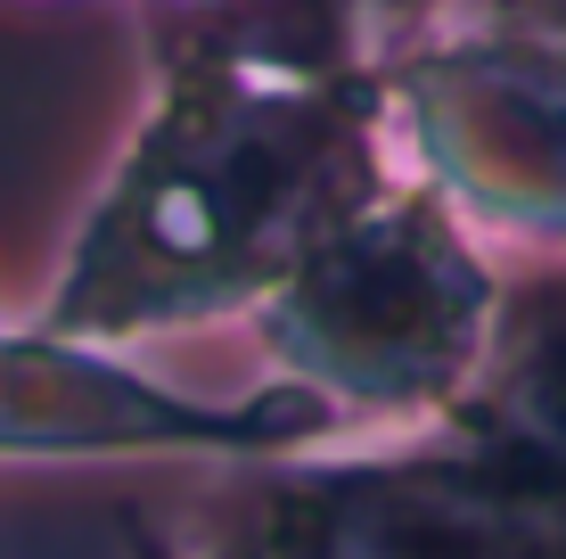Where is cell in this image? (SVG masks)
Returning <instances> with one entry per match:
<instances>
[{"label":"cell","mask_w":566,"mask_h":559,"mask_svg":"<svg viewBox=\"0 0 566 559\" xmlns=\"http://www.w3.org/2000/svg\"><path fill=\"white\" fill-rule=\"evenodd\" d=\"M386 165L378 50H148L140 107L25 313L115 354L247 330L287 263Z\"/></svg>","instance_id":"6da1fadb"},{"label":"cell","mask_w":566,"mask_h":559,"mask_svg":"<svg viewBox=\"0 0 566 559\" xmlns=\"http://www.w3.org/2000/svg\"><path fill=\"white\" fill-rule=\"evenodd\" d=\"M337 420L312 395L255 379L239 395H206L165 379L148 354L57 338L33 313H0V460H280L337 445Z\"/></svg>","instance_id":"5b68a950"},{"label":"cell","mask_w":566,"mask_h":559,"mask_svg":"<svg viewBox=\"0 0 566 559\" xmlns=\"http://www.w3.org/2000/svg\"><path fill=\"white\" fill-rule=\"evenodd\" d=\"M510 272L427 182L386 165L287 263L247 321L263 379L312 395L345 436H419L460 412Z\"/></svg>","instance_id":"7a4b0ae2"},{"label":"cell","mask_w":566,"mask_h":559,"mask_svg":"<svg viewBox=\"0 0 566 559\" xmlns=\"http://www.w3.org/2000/svg\"><path fill=\"white\" fill-rule=\"evenodd\" d=\"M140 50L230 42V50H304V58H354L378 50L386 17L378 0H124Z\"/></svg>","instance_id":"52a82bcc"},{"label":"cell","mask_w":566,"mask_h":559,"mask_svg":"<svg viewBox=\"0 0 566 559\" xmlns=\"http://www.w3.org/2000/svg\"><path fill=\"white\" fill-rule=\"evenodd\" d=\"M386 148L493 247L566 256V33L452 0L378 42Z\"/></svg>","instance_id":"277c9868"},{"label":"cell","mask_w":566,"mask_h":559,"mask_svg":"<svg viewBox=\"0 0 566 559\" xmlns=\"http://www.w3.org/2000/svg\"><path fill=\"white\" fill-rule=\"evenodd\" d=\"M124 559H206V551H189L181 535H172V518L124 510Z\"/></svg>","instance_id":"ba28073f"},{"label":"cell","mask_w":566,"mask_h":559,"mask_svg":"<svg viewBox=\"0 0 566 559\" xmlns=\"http://www.w3.org/2000/svg\"><path fill=\"white\" fill-rule=\"evenodd\" d=\"M443 428L566 486V256L510 272L484 371Z\"/></svg>","instance_id":"8992f818"},{"label":"cell","mask_w":566,"mask_h":559,"mask_svg":"<svg viewBox=\"0 0 566 559\" xmlns=\"http://www.w3.org/2000/svg\"><path fill=\"white\" fill-rule=\"evenodd\" d=\"M172 535L206 559H566V486L452 428L337 436L206 469Z\"/></svg>","instance_id":"3957f363"}]
</instances>
